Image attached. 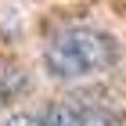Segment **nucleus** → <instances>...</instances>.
<instances>
[{
	"mask_svg": "<svg viewBox=\"0 0 126 126\" xmlns=\"http://www.w3.org/2000/svg\"><path fill=\"white\" fill-rule=\"evenodd\" d=\"M115 58H119L115 36L90 29V25L58 29L43 47V65L58 79H83V76H94V72H105V68L115 65Z\"/></svg>",
	"mask_w": 126,
	"mask_h": 126,
	"instance_id": "1",
	"label": "nucleus"
},
{
	"mask_svg": "<svg viewBox=\"0 0 126 126\" xmlns=\"http://www.w3.org/2000/svg\"><path fill=\"white\" fill-rule=\"evenodd\" d=\"M43 126H87V119L72 105H50L43 112Z\"/></svg>",
	"mask_w": 126,
	"mask_h": 126,
	"instance_id": "2",
	"label": "nucleus"
},
{
	"mask_svg": "<svg viewBox=\"0 0 126 126\" xmlns=\"http://www.w3.org/2000/svg\"><path fill=\"white\" fill-rule=\"evenodd\" d=\"M25 87V76H22L18 65H0V101H7L11 94H18Z\"/></svg>",
	"mask_w": 126,
	"mask_h": 126,
	"instance_id": "3",
	"label": "nucleus"
},
{
	"mask_svg": "<svg viewBox=\"0 0 126 126\" xmlns=\"http://www.w3.org/2000/svg\"><path fill=\"white\" fill-rule=\"evenodd\" d=\"M4 126H43V119L25 115V112H15V115H7V123H4Z\"/></svg>",
	"mask_w": 126,
	"mask_h": 126,
	"instance_id": "4",
	"label": "nucleus"
},
{
	"mask_svg": "<svg viewBox=\"0 0 126 126\" xmlns=\"http://www.w3.org/2000/svg\"><path fill=\"white\" fill-rule=\"evenodd\" d=\"M83 119H87V126H119L115 119L108 115V112H87Z\"/></svg>",
	"mask_w": 126,
	"mask_h": 126,
	"instance_id": "5",
	"label": "nucleus"
}]
</instances>
